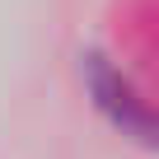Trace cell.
I'll list each match as a JSON object with an SVG mask.
<instances>
[{
    "label": "cell",
    "mask_w": 159,
    "mask_h": 159,
    "mask_svg": "<svg viewBox=\"0 0 159 159\" xmlns=\"http://www.w3.org/2000/svg\"><path fill=\"white\" fill-rule=\"evenodd\" d=\"M84 80H89L94 103L112 117V126H122V131L136 136V140H150L154 117H150L145 98L136 94V84H131L117 66H108V56H89V61H84Z\"/></svg>",
    "instance_id": "cell-1"
}]
</instances>
